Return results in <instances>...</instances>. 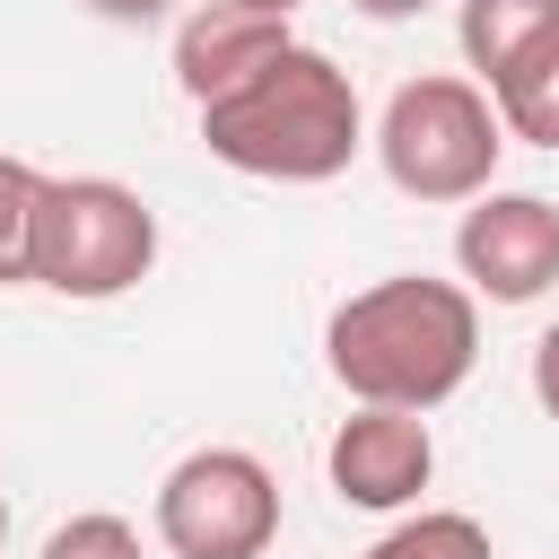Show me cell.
Wrapping results in <instances>:
<instances>
[{
	"mask_svg": "<svg viewBox=\"0 0 559 559\" xmlns=\"http://www.w3.org/2000/svg\"><path fill=\"white\" fill-rule=\"evenodd\" d=\"M148 524L175 559H262L280 542V480L245 445H192L157 480Z\"/></svg>",
	"mask_w": 559,
	"mask_h": 559,
	"instance_id": "5",
	"label": "cell"
},
{
	"mask_svg": "<svg viewBox=\"0 0 559 559\" xmlns=\"http://www.w3.org/2000/svg\"><path fill=\"white\" fill-rule=\"evenodd\" d=\"M376 166L402 201H428V210H472L480 192H498V157H507V122L489 105L480 79H454V70H419L384 96L376 114Z\"/></svg>",
	"mask_w": 559,
	"mask_h": 559,
	"instance_id": "3",
	"label": "cell"
},
{
	"mask_svg": "<svg viewBox=\"0 0 559 559\" xmlns=\"http://www.w3.org/2000/svg\"><path fill=\"white\" fill-rule=\"evenodd\" d=\"M323 367L367 411H437L480 367V297L463 280H428V271L349 288L323 323Z\"/></svg>",
	"mask_w": 559,
	"mask_h": 559,
	"instance_id": "1",
	"label": "cell"
},
{
	"mask_svg": "<svg viewBox=\"0 0 559 559\" xmlns=\"http://www.w3.org/2000/svg\"><path fill=\"white\" fill-rule=\"evenodd\" d=\"M358 559H498V550H489V524H480V515H463V507H419V515H402L393 533H376Z\"/></svg>",
	"mask_w": 559,
	"mask_h": 559,
	"instance_id": "11",
	"label": "cell"
},
{
	"mask_svg": "<svg viewBox=\"0 0 559 559\" xmlns=\"http://www.w3.org/2000/svg\"><path fill=\"white\" fill-rule=\"evenodd\" d=\"M201 148L253 183H332L367 148V114H358V87L332 52L288 44L236 96L201 105Z\"/></svg>",
	"mask_w": 559,
	"mask_h": 559,
	"instance_id": "2",
	"label": "cell"
},
{
	"mask_svg": "<svg viewBox=\"0 0 559 559\" xmlns=\"http://www.w3.org/2000/svg\"><path fill=\"white\" fill-rule=\"evenodd\" d=\"M358 17H376V26H402V17H419V9H437V0H349Z\"/></svg>",
	"mask_w": 559,
	"mask_h": 559,
	"instance_id": "16",
	"label": "cell"
},
{
	"mask_svg": "<svg viewBox=\"0 0 559 559\" xmlns=\"http://www.w3.org/2000/svg\"><path fill=\"white\" fill-rule=\"evenodd\" d=\"M489 105H498L507 140H524V148H559V26L533 35V44L489 79Z\"/></svg>",
	"mask_w": 559,
	"mask_h": 559,
	"instance_id": "9",
	"label": "cell"
},
{
	"mask_svg": "<svg viewBox=\"0 0 559 559\" xmlns=\"http://www.w3.org/2000/svg\"><path fill=\"white\" fill-rule=\"evenodd\" d=\"M533 402H542V411L559 419V323H550V332L533 341Z\"/></svg>",
	"mask_w": 559,
	"mask_h": 559,
	"instance_id": "14",
	"label": "cell"
},
{
	"mask_svg": "<svg viewBox=\"0 0 559 559\" xmlns=\"http://www.w3.org/2000/svg\"><path fill=\"white\" fill-rule=\"evenodd\" d=\"M323 480L341 507H367V515H402L419 507V489L437 480V437H428V411H349L323 445Z\"/></svg>",
	"mask_w": 559,
	"mask_h": 559,
	"instance_id": "7",
	"label": "cell"
},
{
	"mask_svg": "<svg viewBox=\"0 0 559 559\" xmlns=\"http://www.w3.org/2000/svg\"><path fill=\"white\" fill-rule=\"evenodd\" d=\"M35 192H44V175H35L26 157H9V148H0V288H17V280H26V245H35Z\"/></svg>",
	"mask_w": 559,
	"mask_h": 559,
	"instance_id": "12",
	"label": "cell"
},
{
	"mask_svg": "<svg viewBox=\"0 0 559 559\" xmlns=\"http://www.w3.org/2000/svg\"><path fill=\"white\" fill-rule=\"evenodd\" d=\"M245 9H271V17H288V9H306V0H245Z\"/></svg>",
	"mask_w": 559,
	"mask_h": 559,
	"instance_id": "17",
	"label": "cell"
},
{
	"mask_svg": "<svg viewBox=\"0 0 559 559\" xmlns=\"http://www.w3.org/2000/svg\"><path fill=\"white\" fill-rule=\"evenodd\" d=\"M454 271L489 306H533L559 288V210L542 192H480L454 227Z\"/></svg>",
	"mask_w": 559,
	"mask_h": 559,
	"instance_id": "6",
	"label": "cell"
},
{
	"mask_svg": "<svg viewBox=\"0 0 559 559\" xmlns=\"http://www.w3.org/2000/svg\"><path fill=\"white\" fill-rule=\"evenodd\" d=\"M157 271V210L114 183V175H44L35 192V245H26V288L105 306Z\"/></svg>",
	"mask_w": 559,
	"mask_h": 559,
	"instance_id": "4",
	"label": "cell"
},
{
	"mask_svg": "<svg viewBox=\"0 0 559 559\" xmlns=\"http://www.w3.org/2000/svg\"><path fill=\"white\" fill-rule=\"evenodd\" d=\"M559 26V0H463L454 9V44H463V70L489 87L533 35H550Z\"/></svg>",
	"mask_w": 559,
	"mask_h": 559,
	"instance_id": "10",
	"label": "cell"
},
{
	"mask_svg": "<svg viewBox=\"0 0 559 559\" xmlns=\"http://www.w3.org/2000/svg\"><path fill=\"white\" fill-rule=\"evenodd\" d=\"M96 17H114V26H148V17H166L175 0H87Z\"/></svg>",
	"mask_w": 559,
	"mask_h": 559,
	"instance_id": "15",
	"label": "cell"
},
{
	"mask_svg": "<svg viewBox=\"0 0 559 559\" xmlns=\"http://www.w3.org/2000/svg\"><path fill=\"white\" fill-rule=\"evenodd\" d=\"M35 559H140V524H131V515L87 507V515H61V524L44 533V550H35Z\"/></svg>",
	"mask_w": 559,
	"mask_h": 559,
	"instance_id": "13",
	"label": "cell"
},
{
	"mask_svg": "<svg viewBox=\"0 0 559 559\" xmlns=\"http://www.w3.org/2000/svg\"><path fill=\"white\" fill-rule=\"evenodd\" d=\"M0 542H9V498H0Z\"/></svg>",
	"mask_w": 559,
	"mask_h": 559,
	"instance_id": "18",
	"label": "cell"
},
{
	"mask_svg": "<svg viewBox=\"0 0 559 559\" xmlns=\"http://www.w3.org/2000/svg\"><path fill=\"white\" fill-rule=\"evenodd\" d=\"M288 44H297V35H288V17L245 9V0H201V9L175 26V87H183V96H192V114H201V105L236 96L253 70H271Z\"/></svg>",
	"mask_w": 559,
	"mask_h": 559,
	"instance_id": "8",
	"label": "cell"
}]
</instances>
